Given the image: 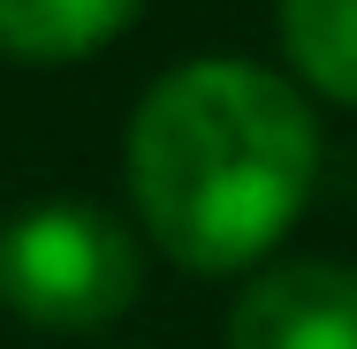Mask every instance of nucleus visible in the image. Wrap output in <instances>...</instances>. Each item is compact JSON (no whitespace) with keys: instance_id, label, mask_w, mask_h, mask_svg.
I'll return each mask as SVG.
<instances>
[{"instance_id":"1","label":"nucleus","mask_w":357,"mask_h":349,"mask_svg":"<svg viewBox=\"0 0 357 349\" xmlns=\"http://www.w3.org/2000/svg\"><path fill=\"white\" fill-rule=\"evenodd\" d=\"M122 167L167 266L243 274L296 228L319 183V114L259 61H183L137 99Z\"/></svg>"},{"instance_id":"2","label":"nucleus","mask_w":357,"mask_h":349,"mask_svg":"<svg viewBox=\"0 0 357 349\" xmlns=\"http://www.w3.org/2000/svg\"><path fill=\"white\" fill-rule=\"evenodd\" d=\"M144 288L137 235L91 198H38L0 228V304L38 334H99Z\"/></svg>"},{"instance_id":"3","label":"nucleus","mask_w":357,"mask_h":349,"mask_svg":"<svg viewBox=\"0 0 357 349\" xmlns=\"http://www.w3.org/2000/svg\"><path fill=\"white\" fill-rule=\"evenodd\" d=\"M228 349H357V266L282 258L228 311Z\"/></svg>"},{"instance_id":"4","label":"nucleus","mask_w":357,"mask_h":349,"mask_svg":"<svg viewBox=\"0 0 357 349\" xmlns=\"http://www.w3.org/2000/svg\"><path fill=\"white\" fill-rule=\"evenodd\" d=\"M144 0H0V54L31 69L91 61L137 23Z\"/></svg>"},{"instance_id":"5","label":"nucleus","mask_w":357,"mask_h":349,"mask_svg":"<svg viewBox=\"0 0 357 349\" xmlns=\"http://www.w3.org/2000/svg\"><path fill=\"white\" fill-rule=\"evenodd\" d=\"M274 23L296 84H312L335 107H357V0H274Z\"/></svg>"}]
</instances>
